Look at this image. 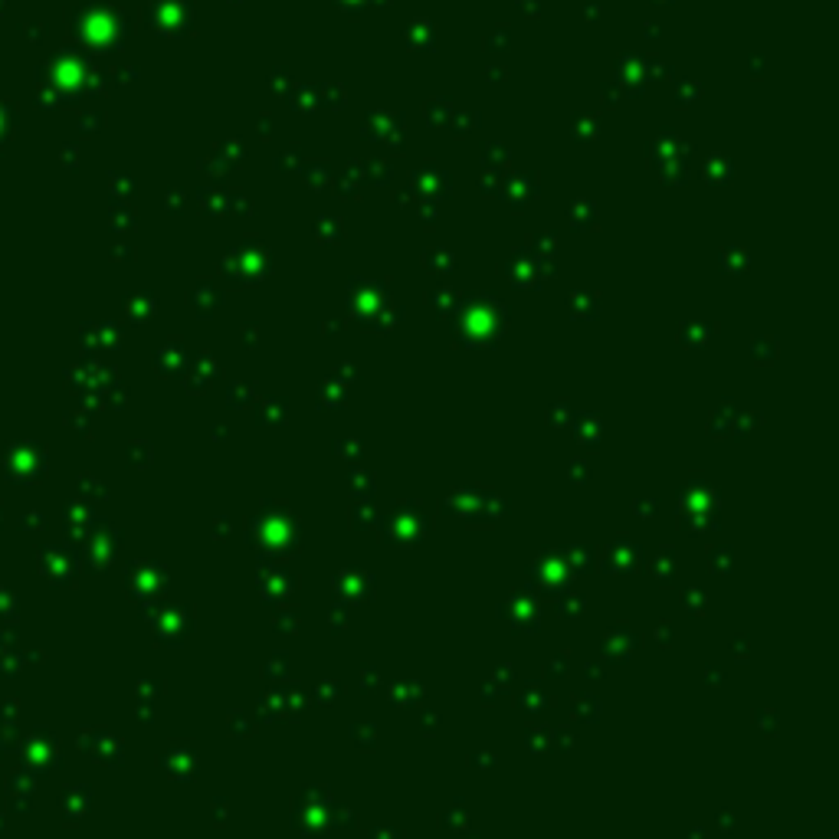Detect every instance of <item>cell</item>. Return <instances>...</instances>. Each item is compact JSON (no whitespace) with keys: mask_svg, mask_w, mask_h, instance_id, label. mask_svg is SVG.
Instances as JSON below:
<instances>
[{"mask_svg":"<svg viewBox=\"0 0 839 839\" xmlns=\"http://www.w3.org/2000/svg\"><path fill=\"white\" fill-rule=\"evenodd\" d=\"M466 817V810L459 807V810H453V813H443V823H453V820H463Z\"/></svg>","mask_w":839,"mask_h":839,"instance_id":"1","label":"cell"},{"mask_svg":"<svg viewBox=\"0 0 839 839\" xmlns=\"http://www.w3.org/2000/svg\"><path fill=\"white\" fill-rule=\"evenodd\" d=\"M472 839H482V836H472Z\"/></svg>","mask_w":839,"mask_h":839,"instance_id":"2","label":"cell"}]
</instances>
